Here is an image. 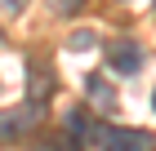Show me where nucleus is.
<instances>
[{
  "label": "nucleus",
  "mask_w": 156,
  "mask_h": 151,
  "mask_svg": "<svg viewBox=\"0 0 156 151\" xmlns=\"http://www.w3.org/2000/svg\"><path fill=\"white\" fill-rule=\"evenodd\" d=\"M45 116V102H23L13 111H0V142H18L31 125H40Z\"/></svg>",
  "instance_id": "1"
},
{
  "label": "nucleus",
  "mask_w": 156,
  "mask_h": 151,
  "mask_svg": "<svg viewBox=\"0 0 156 151\" xmlns=\"http://www.w3.org/2000/svg\"><path fill=\"white\" fill-rule=\"evenodd\" d=\"M103 151H156L147 129H103Z\"/></svg>",
  "instance_id": "2"
},
{
  "label": "nucleus",
  "mask_w": 156,
  "mask_h": 151,
  "mask_svg": "<svg viewBox=\"0 0 156 151\" xmlns=\"http://www.w3.org/2000/svg\"><path fill=\"white\" fill-rule=\"evenodd\" d=\"M107 67L120 71V76H134V71L143 67V49L134 45V40H116V45L107 49Z\"/></svg>",
  "instance_id": "3"
},
{
  "label": "nucleus",
  "mask_w": 156,
  "mask_h": 151,
  "mask_svg": "<svg viewBox=\"0 0 156 151\" xmlns=\"http://www.w3.org/2000/svg\"><path fill=\"white\" fill-rule=\"evenodd\" d=\"M27 89H31V102H49V93H54V71L40 58L27 62Z\"/></svg>",
  "instance_id": "4"
},
{
  "label": "nucleus",
  "mask_w": 156,
  "mask_h": 151,
  "mask_svg": "<svg viewBox=\"0 0 156 151\" xmlns=\"http://www.w3.org/2000/svg\"><path fill=\"white\" fill-rule=\"evenodd\" d=\"M67 138H89V111H85V107H72V111H67Z\"/></svg>",
  "instance_id": "5"
},
{
  "label": "nucleus",
  "mask_w": 156,
  "mask_h": 151,
  "mask_svg": "<svg viewBox=\"0 0 156 151\" xmlns=\"http://www.w3.org/2000/svg\"><path fill=\"white\" fill-rule=\"evenodd\" d=\"M89 98H94L103 111H112V107H116V93H112V84H107V80H98V76H89Z\"/></svg>",
  "instance_id": "6"
},
{
  "label": "nucleus",
  "mask_w": 156,
  "mask_h": 151,
  "mask_svg": "<svg viewBox=\"0 0 156 151\" xmlns=\"http://www.w3.org/2000/svg\"><path fill=\"white\" fill-rule=\"evenodd\" d=\"M94 45V31H76L72 40H67V49H89Z\"/></svg>",
  "instance_id": "7"
},
{
  "label": "nucleus",
  "mask_w": 156,
  "mask_h": 151,
  "mask_svg": "<svg viewBox=\"0 0 156 151\" xmlns=\"http://www.w3.org/2000/svg\"><path fill=\"white\" fill-rule=\"evenodd\" d=\"M85 0H54V9H62V13H76Z\"/></svg>",
  "instance_id": "8"
},
{
  "label": "nucleus",
  "mask_w": 156,
  "mask_h": 151,
  "mask_svg": "<svg viewBox=\"0 0 156 151\" xmlns=\"http://www.w3.org/2000/svg\"><path fill=\"white\" fill-rule=\"evenodd\" d=\"M0 5H5V13H18V9L27 5V0H0Z\"/></svg>",
  "instance_id": "9"
},
{
  "label": "nucleus",
  "mask_w": 156,
  "mask_h": 151,
  "mask_svg": "<svg viewBox=\"0 0 156 151\" xmlns=\"http://www.w3.org/2000/svg\"><path fill=\"white\" fill-rule=\"evenodd\" d=\"M152 111H156V89H152Z\"/></svg>",
  "instance_id": "10"
}]
</instances>
